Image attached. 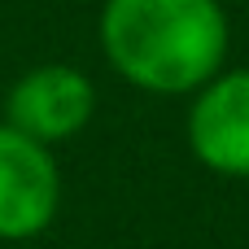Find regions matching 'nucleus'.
Instances as JSON below:
<instances>
[{"label":"nucleus","instance_id":"obj_4","mask_svg":"<svg viewBox=\"0 0 249 249\" xmlns=\"http://www.w3.org/2000/svg\"><path fill=\"white\" fill-rule=\"evenodd\" d=\"M188 144L201 166L249 175V70L219 74L188 114Z\"/></svg>","mask_w":249,"mask_h":249},{"label":"nucleus","instance_id":"obj_3","mask_svg":"<svg viewBox=\"0 0 249 249\" xmlns=\"http://www.w3.org/2000/svg\"><path fill=\"white\" fill-rule=\"evenodd\" d=\"M92 105H96V92L92 83L70 70V66H39V70H26L9 96H4V123L39 144H53V140H66L74 136L88 118H92Z\"/></svg>","mask_w":249,"mask_h":249},{"label":"nucleus","instance_id":"obj_1","mask_svg":"<svg viewBox=\"0 0 249 249\" xmlns=\"http://www.w3.org/2000/svg\"><path fill=\"white\" fill-rule=\"evenodd\" d=\"M101 44L136 88L188 92L214 79L228 53V18L214 0H109Z\"/></svg>","mask_w":249,"mask_h":249},{"label":"nucleus","instance_id":"obj_2","mask_svg":"<svg viewBox=\"0 0 249 249\" xmlns=\"http://www.w3.org/2000/svg\"><path fill=\"white\" fill-rule=\"evenodd\" d=\"M61 179L48 144L0 123V236L26 241L44 232L57 214Z\"/></svg>","mask_w":249,"mask_h":249}]
</instances>
